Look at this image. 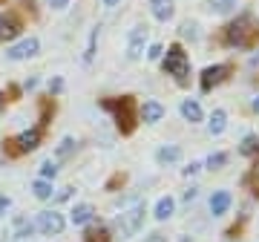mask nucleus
<instances>
[{"instance_id":"obj_31","label":"nucleus","mask_w":259,"mask_h":242,"mask_svg":"<svg viewBox=\"0 0 259 242\" xmlns=\"http://www.w3.org/2000/svg\"><path fill=\"white\" fill-rule=\"evenodd\" d=\"M161 52H164V49H161V44H153V47L147 49V58H150V61H158V58H161Z\"/></svg>"},{"instance_id":"obj_12","label":"nucleus","mask_w":259,"mask_h":242,"mask_svg":"<svg viewBox=\"0 0 259 242\" xmlns=\"http://www.w3.org/2000/svg\"><path fill=\"white\" fill-rule=\"evenodd\" d=\"M139 115H141L144 124H158V121L164 118V107H161L158 101H144V107H141Z\"/></svg>"},{"instance_id":"obj_10","label":"nucleus","mask_w":259,"mask_h":242,"mask_svg":"<svg viewBox=\"0 0 259 242\" xmlns=\"http://www.w3.org/2000/svg\"><path fill=\"white\" fill-rule=\"evenodd\" d=\"M40 139H44V130H40V127H32V130L20 133V136H18L15 141H18L20 153H32V150L40 147Z\"/></svg>"},{"instance_id":"obj_13","label":"nucleus","mask_w":259,"mask_h":242,"mask_svg":"<svg viewBox=\"0 0 259 242\" xmlns=\"http://www.w3.org/2000/svg\"><path fill=\"white\" fill-rule=\"evenodd\" d=\"M228 208H231V193L228 190H216L210 196V214L222 216V214H228Z\"/></svg>"},{"instance_id":"obj_1","label":"nucleus","mask_w":259,"mask_h":242,"mask_svg":"<svg viewBox=\"0 0 259 242\" xmlns=\"http://www.w3.org/2000/svg\"><path fill=\"white\" fill-rule=\"evenodd\" d=\"M104 110H110L115 115V127L121 136H133L136 124H139V112H136V98L133 95H121V98H107L101 104Z\"/></svg>"},{"instance_id":"obj_32","label":"nucleus","mask_w":259,"mask_h":242,"mask_svg":"<svg viewBox=\"0 0 259 242\" xmlns=\"http://www.w3.org/2000/svg\"><path fill=\"white\" fill-rule=\"evenodd\" d=\"M9 208H12V199H9V196H0V216L6 214Z\"/></svg>"},{"instance_id":"obj_19","label":"nucleus","mask_w":259,"mask_h":242,"mask_svg":"<svg viewBox=\"0 0 259 242\" xmlns=\"http://www.w3.org/2000/svg\"><path fill=\"white\" fill-rule=\"evenodd\" d=\"M112 236H110V231L104 228V225H93L90 231L83 233V242H110Z\"/></svg>"},{"instance_id":"obj_18","label":"nucleus","mask_w":259,"mask_h":242,"mask_svg":"<svg viewBox=\"0 0 259 242\" xmlns=\"http://www.w3.org/2000/svg\"><path fill=\"white\" fill-rule=\"evenodd\" d=\"M225 127H228V112L225 110H213V115H210V136H222Z\"/></svg>"},{"instance_id":"obj_16","label":"nucleus","mask_w":259,"mask_h":242,"mask_svg":"<svg viewBox=\"0 0 259 242\" xmlns=\"http://www.w3.org/2000/svg\"><path fill=\"white\" fill-rule=\"evenodd\" d=\"M158 165H173V162H179L182 158V147H176V144H164V147L156 153Z\"/></svg>"},{"instance_id":"obj_28","label":"nucleus","mask_w":259,"mask_h":242,"mask_svg":"<svg viewBox=\"0 0 259 242\" xmlns=\"http://www.w3.org/2000/svg\"><path fill=\"white\" fill-rule=\"evenodd\" d=\"M3 153H6V156H12V158H15V156H23L15 139H6V141H3Z\"/></svg>"},{"instance_id":"obj_5","label":"nucleus","mask_w":259,"mask_h":242,"mask_svg":"<svg viewBox=\"0 0 259 242\" xmlns=\"http://www.w3.org/2000/svg\"><path fill=\"white\" fill-rule=\"evenodd\" d=\"M231 69L233 66L231 64H213V66H207L202 72V93H210L213 87H219V84H225L228 81V75H231Z\"/></svg>"},{"instance_id":"obj_3","label":"nucleus","mask_w":259,"mask_h":242,"mask_svg":"<svg viewBox=\"0 0 259 242\" xmlns=\"http://www.w3.org/2000/svg\"><path fill=\"white\" fill-rule=\"evenodd\" d=\"M161 69H164L167 75H173L179 87H187V81H190V78H187V75H190V58H187L182 44H170V47H167V58H164V64H161Z\"/></svg>"},{"instance_id":"obj_29","label":"nucleus","mask_w":259,"mask_h":242,"mask_svg":"<svg viewBox=\"0 0 259 242\" xmlns=\"http://www.w3.org/2000/svg\"><path fill=\"white\" fill-rule=\"evenodd\" d=\"M40 176H44V179H55L58 176V168H55V162H52V158L40 165Z\"/></svg>"},{"instance_id":"obj_15","label":"nucleus","mask_w":259,"mask_h":242,"mask_svg":"<svg viewBox=\"0 0 259 242\" xmlns=\"http://www.w3.org/2000/svg\"><path fill=\"white\" fill-rule=\"evenodd\" d=\"M93 205H87V202H81V205L72 208V214H69V219H72V225H87L90 219H93Z\"/></svg>"},{"instance_id":"obj_7","label":"nucleus","mask_w":259,"mask_h":242,"mask_svg":"<svg viewBox=\"0 0 259 242\" xmlns=\"http://www.w3.org/2000/svg\"><path fill=\"white\" fill-rule=\"evenodd\" d=\"M20 32H23V20H20L15 12L0 15V41H15Z\"/></svg>"},{"instance_id":"obj_9","label":"nucleus","mask_w":259,"mask_h":242,"mask_svg":"<svg viewBox=\"0 0 259 242\" xmlns=\"http://www.w3.org/2000/svg\"><path fill=\"white\" fill-rule=\"evenodd\" d=\"M144 44H147V26H136L130 32V41H127V58L130 61H139L141 52H144Z\"/></svg>"},{"instance_id":"obj_40","label":"nucleus","mask_w":259,"mask_h":242,"mask_svg":"<svg viewBox=\"0 0 259 242\" xmlns=\"http://www.w3.org/2000/svg\"><path fill=\"white\" fill-rule=\"evenodd\" d=\"M0 3H6V0H0Z\"/></svg>"},{"instance_id":"obj_14","label":"nucleus","mask_w":259,"mask_h":242,"mask_svg":"<svg viewBox=\"0 0 259 242\" xmlns=\"http://www.w3.org/2000/svg\"><path fill=\"white\" fill-rule=\"evenodd\" d=\"M173 211H176V199H173V196H161V199L156 202L153 216H156L158 222H164V219H170V216H173Z\"/></svg>"},{"instance_id":"obj_20","label":"nucleus","mask_w":259,"mask_h":242,"mask_svg":"<svg viewBox=\"0 0 259 242\" xmlns=\"http://www.w3.org/2000/svg\"><path fill=\"white\" fill-rule=\"evenodd\" d=\"M242 156H259V136H245L239 144Z\"/></svg>"},{"instance_id":"obj_21","label":"nucleus","mask_w":259,"mask_h":242,"mask_svg":"<svg viewBox=\"0 0 259 242\" xmlns=\"http://www.w3.org/2000/svg\"><path fill=\"white\" fill-rule=\"evenodd\" d=\"M52 115H55V101H52V98H44V101H40V124H37V127L44 130Z\"/></svg>"},{"instance_id":"obj_4","label":"nucleus","mask_w":259,"mask_h":242,"mask_svg":"<svg viewBox=\"0 0 259 242\" xmlns=\"http://www.w3.org/2000/svg\"><path fill=\"white\" fill-rule=\"evenodd\" d=\"M141 222H144V205H136L130 211H124L115 219V239H130L141 228Z\"/></svg>"},{"instance_id":"obj_33","label":"nucleus","mask_w":259,"mask_h":242,"mask_svg":"<svg viewBox=\"0 0 259 242\" xmlns=\"http://www.w3.org/2000/svg\"><path fill=\"white\" fill-rule=\"evenodd\" d=\"M49 6H52V9H58V12H64L66 6H69V0H49Z\"/></svg>"},{"instance_id":"obj_34","label":"nucleus","mask_w":259,"mask_h":242,"mask_svg":"<svg viewBox=\"0 0 259 242\" xmlns=\"http://www.w3.org/2000/svg\"><path fill=\"white\" fill-rule=\"evenodd\" d=\"M61 90H64V81H61V78H55V81L49 84V93H61Z\"/></svg>"},{"instance_id":"obj_23","label":"nucleus","mask_w":259,"mask_h":242,"mask_svg":"<svg viewBox=\"0 0 259 242\" xmlns=\"http://www.w3.org/2000/svg\"><path fill=\"white\" fill-rule=\"evenodd\" d=\"M233 6H236V0H207V9L216 12V15H228Z\"/></svg>"},{"instance_id":"obj_25","label":"nucleus","mask_w":259,"mask_h":242,"mask_svg":"<svg viewBox=\"0 0 259 242\" xmlns=\"http://www.w3.org/2000/svg\"><path fill=\"white\" fill-rule=\"evenodd\" d=\"M182 37H190V41H196V37H199V23H193V20H185V23H182Z\"/></svg>"},{"instance_id":"obj_38","label":"nucleus","mask_w":259,"mask_h":242,"mask_svg":"<svg viewBox=\"0 0 259 242\" xmlns=\"http://www.w3.org/2000/svg\"><path fill=\"white\" fill-rule=\"evenodd\" d=\"M6 107V93H0V110Z\"/></svg>"},{"instance_id":"obj_35","label":"nucleus","mask_w":259,"mask_h":242,"mask_svg":"<svg viewBox=\"0 0 259 242\" xmlns=\"http://www.w3.org/2000/svg\"><path fill=\"white\" fill-rule=\"evenodd\" d=\"M199 168H202V165H196V162H193L190 168H185V176H193V173H199Z\"/></svg>"},{"instance_id":"obj_22","label":"nucleus","mask_w":259,"mask_h":242,"mask_svg":"<svg viewBox=\"0 0 259 242\" xmlns=\"http://www.w3.org/2000/svg\"><path fill=\"white\" fill-rule=\"evenodd\" d=\"M32 190H35V196L37 199H44V202L52 199V182H49V179H37L35 185H32Z\"/></svg>"},{"instance_id":"obj_36","label":"nucleus","mask_w":259,"mask_h":242,"mask_svg":"<svg viewBox=\"0 0 259 242\" xmlns=\"http://www.w3.org/2000/svg\"><path fill=\"white\" fill-rule=\"evenodd\" d=\"M147 242H167V239H164V236H161V233H153V236H150Z\"/></svg>"},{"instance_id":"obj_17","label":"nucleus","mask_w":259,"mask_h":242,"mask_svg":"<svg viewBox=\"0 0 259 242\" xmlns=\"http://www.w3.org/2000/svg\"><path fill=\"white\" fill-rule=\"evenodd\" d=\"M179 110H182V115H185V121H190V124H196V121H202V107H199L196 101H190V98H185Z\"/></svg>"},{"instance_id":"obj_2","label":"nucleus","mask_w":259,"mask_h":242,"mask_svg":"<svg viewBox=\"0 0 259 242\" xmlns=\"http://www.w3.org/2000/svg\"><path fill=\"white\" fill-rule=\"evenodd\" d=\"M259 37V29L250 15H239V18L225 26V44L228 47H253Z\"/></svg>"},{"instance_id":"obj_8","label":"nucleus","mask_w":259,"mask_h":242,"mask_svg":"<svg viewBox=\"0 0 259 242\" xmlns=\"http://www.w3.org/2000/svg\"><path fill=\"white\" fill-rule=\"evenodd\" d=\"M37 49H40L37 37H26V41H20V44L9 47L6 58H9V61H26V58H35L37 55Z\"/></svg>"},{"instance_id":"obj_24","label":"nucleus","mask_w":259,"mask_h":242,"mask_svg":"<svg viewBox=\"0 0 259 242\" xmlns=\"http://www.w3.org/2000/svg\"><path fill=\"white\" fill-rule=\"evenodd\" d=\"M124 182H127V173H112L110 176V182H107V185H104V190H118V187H124Z\"/></svg>"},{"instance_id":"obj_37","label":"nucleus","mask_w":259,"mask_h":242,"mask_svg":"<svg viewBox=\"0 0 259 242\" xmlns=\"http://www.w3.org/2000/svg\"><path fill=\"white\" fill-rule=\"evenodd\" d=\"M104 6H110L112 9V6H118V0H104Z\"/></svg>"},{"instance_id":"obj_26","label":"nucleus","mask_w":259,"mask_h":242,"mask_svg":"<svg viewBox=\"0 0 259 242\" xmlns=\"http://www.w3.org/2000/svg\"><path fill=\"white\" fill-rule=\"evenodd\" d=\"M228 165V153H213L210 158H207V168L210 170H219V168H225Z\"/></svg>"},{"instance_id":"obj_6","label":"nucleus","mask_w":259,"mask_h":242,"mask_svg":"<svg viewBox=\"0 0 259 242\" xmlns=\"http://www.w3.org/2000/svg\"><path fill=\"white\" fill-rule=\"evenodd\" d=\"M37 231H44L47 236H58V233L66 228V219L58 211H44V214H37V222H35Z\"/></svg>"},{"instance_id":"obj_39","label":"nucleus","mask_w":259,"mask_h":242,"mask_svg":"<svg viewBox=\"0 0 259 242\" xmlns=\"http://www.w3.org/2000/svg\"><path fill=\"white\" fill-rule=\"evenodd\" d=\"M253 110H256V112H259V98H256V101H253Z\"/></svg>"},{"instance_id":"obj_27","label":"nucleus","mask_w":259,"mask_h":242,"mask_svg":"<svg viewBox=\"0 0 259 242\" xmlns=\"http://www.w3.org/2000/svg\"><path fill=\"white\" fill-rule=\"evenodd\" d=\"M72 150H75V139H64V141H61V144H58L55 156H58V158H66V156H69V153H72Z\"/></svg>"},{"instance_id":"obj_30","label":"nucleus","mask_w":259,"mask_h":242,"mask_svg":"<svg viewBox=\"0 0 259 242\" xmlns=\"http://www.w3.org/2000/svg\"><path fill=\"white\" fill-rule=\"evenodd\" d=\"M250 179H253V196L259 199V162L253 165V170H250Z\"/></svg>"},{"instance_id":"obj_11","label":"nucleus","mask_w":259,"mask_h":242,"mask_svg":"<svg viewBox=\"0 0 259 242\" xmlns=\"http://www.w3.org/2000/svg\"><path fill=\"white\" fill-rule=\"evenodd\" d=\"M150 12H153V18L167 23V20L176 15V6H173V0H150Z\"/></svg>"}]
</instances>
